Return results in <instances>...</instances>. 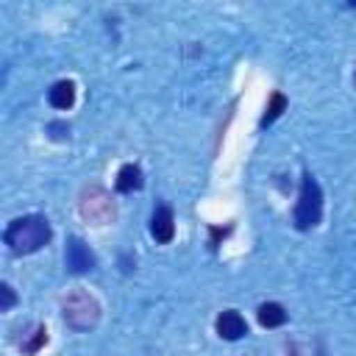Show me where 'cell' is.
Returning a JSON list of instances; mask_svg holds the SVG:
<instances>
[{
	"instance_id": "obj_1",
	"label": "cell",
	"mask_w": 356,
	"mask_h": 356,
	"mask_svg": "<svg viewBox=\"0 0 356 356\" xmlns=\"http://www.w3.org/2000/svg\"><path fill=\"white\" fill-rule=\"evenodd\" d=\"M50 236H53L50 222H47V217H42V214L17 217V220L8 222L6 234H3L8 250L17 253V256H25V253H33V250L44 248V245L50 242Z\"/></svg>"
},
{
	"instance_id": "obj_2",
	"label": "cell",
	"mask_w": 356,
	"mask_h": 356,
	"mask_svg": "<svg viewBox=\"0 0 356 356\" xmlns=\"http://www.w3.org/2000/svg\"><path fill=\"white\" fill-rule=\"evenodd\" d=\"M61 312H64V320H67L70 328L86 331V328H92V325L97 323V317H100V303H97L95 295H89L86 289H72V292L64 298Z\"/></svg>"
},
{
	"instance_id": "obj_3",
	"label": "cell",
	"mask_w": 356,
	"mask_h": 356,
	"mask_svg": "<svg viewBox=\"0 0 356 356\" xmlns=\"http://www.w3.org/2000/svg\"><path fill=\"white\" fill-rule=\"evenodd\" d=\"M320 217H323V192H320V184L306 172L300 181V195L295 206V228L309 231L320 222Z\"/></svg>"
},
{
	"instance_id": "obj_4",
	"label": "cell",
	"mask_w": 356,
	"mask_h": 356,
	"mask_svg": "<svg viewBox=\"0 0 356 356\" xmlns=\"http://www.w3.org/2000/svg\"><path fill=\"white\" fill-rule=\"evenodd\" d=\"M78 211H81V217H83L86 222H92V225H106V222H111V217H114V203H111V197H108L106 189L89 186V189H83V195H81V200H78Z\"/></svg>"
},
{
	"instance_id": "obj_5",
	"label": "cell",
	"mask_w": 356,
	"mask_h": 356,
	"mask_svg": "<svg viewBox=\"0 0 356 356\" xmlns=\"http://www.w3.org/2000/svg\"><path fill=\"white\" fill-rule=\"evenodd\" d=\"M67 267H70V273H89L95 267L92 250L78 236H70V242H67Z\"/></svg>"
},
{
	"instance_id": "obj_6",
	"label": "cell",
	"mask_w": 356,
	"mask_h": 356,
	"mask_svg": "<svg viewBox=\"0 0 356 356\" xmlns=\"http://www.w3.org/2000/svg\"><path fill=\"white\" fill-rule=\"evenodd\" d=\"M150 234L161 245H167L175 236V217H172V209L170 206H159L153 211V217H150Z\"/></svg>"
},
{
	"instance_id": "obj_7",
	"label": "cell",
	"mask_w": 356,
	"mask_h": 356,
	"mask_svg": "<svg viewBox=\"0 0 356 356\" xmlns=\"http://www.w3.org/2000/svg\"><path fill=\"white\" fill-rule=\"evenodd\" d=\"M214 328H217V334H220L222 339H231V342L248 334V323H245V317H242L239 312H234V309L222 312V314L217 317Z\"/></svg>"
},
{
	"instance_id": "obj_8",
	"label": "cell",
	"mask_w": 356,
	"mask_h": 356,
	"mask_svg": "<svg viewBox=\"0 0 356 356\" xmlns=\"http://www.w3.org/2000/svg\"><path fill=\"white\" fill-rule=\"evenodd\" d=\"M47 100L53 108H70L75 103V83L72 81H56L47 92Z\"/></svg>"
},
{
	"instance_id": "obj_9",
	"label": "cell",
	"mask_w": 356,
	"mask_h": 356,
	"mask_svg": "<svg viewBox=\"0 0 356 356\" xmlns=\"http://www.w3.org/2000/svg\"><path fill=\"white\" fill-rule=\"evenodd\" d=\"M145 178H142V170L136 164H122L120 172H117V189L120 192H134V189H142Z\"/></svg>"
},
{
	"instance_id": "obj_10",
	"label": "cell",
	"mask_w": 356,
	"mask_h": 356,
	"mask_svg": "<svg viewBox=\"0 0 356 356\" xmlns=\"http://www.w3.org/2000/svg\"><path fill=\"white\" fill-rule=\"evenodd\" d=\"M256 314H259V323L264 328H275V325H284L286 323V312H284L281 303H261Z\"/></svg>"
},
{
	"instance_id": "obj_11",
	"label": "cell",
	"mask_w": 356,
	"mask_h": 356,
	"mask_svg": "<svg viewBox=\"0 0 356 356\" xmlns=\"http://www.w3.org/2000/svg\"><path fill=\"white\" fill-rule=\"evenodd\" d=\"M284 108H286V97H284L281 92H273V95H270V103H267V111H264V117H261V125L275 122Z\"/></svg>"
},
{
	"instance_id": "obj_12",
	"label": "cell",
	"mask_w": 356,
	"mask_h": 356,
	"mask_svg": "<svg viewBox=\"0 0 356 356\" xmlns=\"http://www.w3.org/2000/svg\"><path fill=\"white\" fill-rule=\"evenodd\" d=\"M44 342H47V331H44V325H39V328L33 331V339H31V342H25V345H22V350H25V353H36Z\"/></svg>"
},
{
	"instance_id": "obj_13",
	"label": "cell",
	"mask_w": 356,
	"mask_h": 356,
	"mask_svg": "<svg viewBox=\"0 0 356 356\" xmlns=\"http://www.w3.org/2000/svg\"><path fill=\"white\" fill-rule=\"evenodd\" d=\"M14 303H17V295H14V289H11L8 284H0V312H8Z\"/></svg>"
},
{
	"instance_id": "obj_14",
	"label": "cell",
	"mask_w": 356,
	"mask_h": 356,
	"mask_svg": "<svg viewBox=\"0 0 356 356\" xmlns=\"http://www.w3.org/2000/svg\"><path fill=\"white\" fill-rule=\"evenodd\" d=\"M50 131H56V134H53L56 139H64V136L70 134V128H67L64 122H50Z\"/></svg>"
},
{
	"instance_id": "obj_15",
	"label": "cell",
	"mask_w": 356,
	"mask_h": 356,
	"mask_svg": "<svg viewBox=\"0 0 356 356\" xmlns=\"http://www.w3.org/2000/svg\"><path fill=\"white\" fill-rule=\"evenodd\" d=\"M353 78H356V75H353Z\"/></svg>"
}]
</instances>
